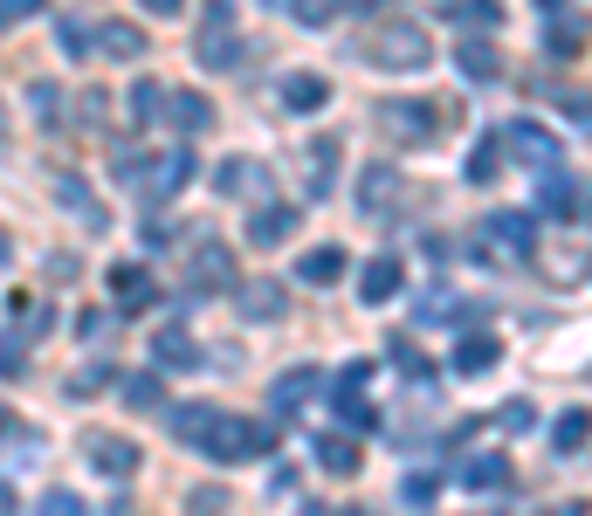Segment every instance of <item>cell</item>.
I'll return each instance as SVG.
<instances>
[{
    "instance_id": "obj_20",
    "label": "cell",
    "mask_w": 592,
    "mask_h": 516,
    "mask_svg": "<svg viewBox=\"0 0 592 516\" xmlns=\"http://www.w3.org/2000/svg\"><path fill=\"white\" fill-rule=\"evenodd\" d=\"M379 117H386V132H400V138H427L434 132V111H421V103H406V97H393Z\"/></svg>"
},
{
    "instance_id": "obj_37",
    "label": "cell",
    "mask_w": 592,
    "mask_h": 516,
    "mask_svg": "<svg viewBox=\"0 0 592 516\" xmlns=\"http://www.w3.org/2000/svg\"><path fill=\"white\" fill-rule=\"evenodd\" d=\"M572 179H545V187H537V206H545V214H572Z\"/></svg>"
},
{
    "instance_id": "obj_52",
    "label": "cell",
    "mask_w": 592,
    "mask_h": 516,
    "mask_svg": "<svg viewBox=\"0 0 592 516\" xmlns=\"http://www.w3.org/2000/svg\"><path fill=\"white\" fill-rule=\"evenodd\" d=\"M0 145H8V117H0Z\"/></svg>"
},
{
    "instance_id": "obj_44",
    "label": "cell",
    "mask_w": 592,
    "mask_h": 516,
    "mask_svg": "<svg viewBox=\"0 0 592 516\" xmlns=\"http://www.w3.org/2000/svg\"><path fill=\"white\" fill-rule=\"evenodd\" d=\"M56 42H63V56H83V48H90V42H83V21H63Z\"/></svg>"
},
{
    "instance_id": "obj_46",
    "label": "cell",
    "mask_w": 592,
    "mask_h": 516,
    "mask_svg": "<svg viewBox=\"0 0 592 516\" xmlns=\"http://www.w3.org/2000/svg\"><path fill=\"white\" fill-rule=\"evenodd\" d=\"M138 8H145V14H179L187 0H138Z\"/></svg>"
},
{
    "instance_id": "obj_1",
    "label": "cell",
    "mask_w": 592,
    "mask_h": 516,
    "mask_svg": "<svg viewBox=\"0 0 592 516\" xmlns=\"http://www.w3.org/2000/svg\"><path fill=\"white\" fill-rule=\"evenodd\" d=\"M118 179L124 187H138V200H152V206H166V200H179L187 193V179H193V152H132V159L118 166Z\"/></svg>"
},
{
    "instance_id": "obj_15",
    "label": "cell",
    "mask_w": 592,
    "mask_h": 516,
    "mask_svg": "<svg viewBox=\"0 0 592 516\" xmlns=\"http://www.w3.org/2000/svg\"><path fill=\"white\" fill-rule=\"evenodd\" d=\"M303 172H311V200H324L331 172H338V138H311L303 145Z\"/></svg>"
},
{
    "instance_id": "obj_51",
    "label": "cell",
    "mask_w": 592,
    "mask_h": 516,
    "mask_svg": "<svg viewBox=\"0 0 592 516\" xmlns=\"http://www.w3.org/2000/svg\"><path fill=\"white\" fill-rule=\"evenodd\" d=\"M545 516H579V509H545Z\"/></svg>"
},
{
    "instance_id": "obj_4",
    "label": "cell",
    "mask_w": 592,
    "mask_h": 516,
    "mask_svg": "<svg viewBox=\"0 0 592 516\" xmlns=\"http://www.w3.org/2000/svg\"><path fill=\"white\" fill-rule=\"evenodd\" d=\"M193 296H221V290H235V262H227V248L221 242H200L193 248Z\"/></svg>"
},
{
    "instance_id": "obj_6",
    "label": "cell",
    "mask_w": 592,
    "mask_h": 516,
    "mask_svg": "<svg viewBox=\"0 0 592 516\" xmlns=\"http://www.w3.org/2000/svg\"><path fill=\"white\" fill-rule=\"evenodd\" d=\"M90 469L97 475H138V441H124V434H90Z\"/></svg>"
},
{
    "instance_id": "obj_13",
    "label": "cell",
    "mask_w": 592,
    "mask_h": 516,
    "mask_svg": "<svg viewBox=\"0 0 592 516\" xmlns=\"http://www.w3.org/2000/svg\"><path fill=\"white\" fill-rule=\"evenodd\" d=\"M303 400H317V366H297V372H282V379L269 385V406H276V413H297Z\"/></svg>"
},
{
    "instance_id": "obj_28",
    "label": "cell",
    "mask_w": 592,
    "mask_h": 516,
    "mask_svg": "<svg viewBox=\"0 0 592 516\" xmlns=\"http://www.w3.org/2000/svg\"><path fill=\"white\" fill-rule=\"evenodd\" d=\"M496 358H503V345H496V338H469V345L455 351V372H461V379H482L489 366H496Z\"/></svg>"
},
{
    "instance_id": "obj_33",
    "label": "cell",
    "mask_w": 592,
    "mask_h": 516,
    "mask_svg": "<svg viewBox=\"0 0 592 516\" xmlns=\"http://www.w3.org/2000/svg\"><path fill=\"white\" fill-rule=\"evenodd\" d=\"M455 21H469V29H496L503 0H455Z\"/></svg>"
},
{
    "instance_id": "obj_27",
    "label": "cell",
    "mask_w": 592,
    "mask_h": 516,
    "mask_svg": "<svg viewBox=\"0 0 592 516\" xmlns=\"http://www.w3.org/2000/svg\"><path fill=\"white\" fill-rule=\"evenodd\" d=\"M551 441H558V455H579V448L592 441V413H585V406H572V413H558Z\"/></svg>"
},
{
    "instance_id": "obj_29",
    "label": "cell",
    "mask_w": 592,
    "mask_h": 516,
    "mask_svg": "<svg viewBox=\"0 0 592 516\" xmlns=\"http://www.w3.org/2000/svg\"><path fill=\"white\" fill-rule=\"evenodd\" d=\"M317 461H324L331 475H358V441H351V434H324V441H317Z\"/></svg>"
},
{
    "instance_id": "obj_10",
    "label": "cell",
    "mask_w": 592,
    "mask_h": 516,
    "mask_svg": "<svg viewBox=\"0 0 592 516\" xmlns=\"http://www.w3.org/2000/svg\"><path fill=\"white\" fill-rule=\"evenodd\" d=\"M585 42H592V21L585 14H551V29H545V56H585Z\"/></svg>"
},
{
    "instance_id": "obj_24",
    "label": "cell",
    "mask_w": 592,
    "mask_h": 516,
    "mask_svg": "<svg viewBox=\"0 0 592 516\" xmlns=\"http://www.w3.org/2000/svg\"><path fill=\"white\" fill-rule=\"evenodd\" d=\"M461 482L469 489H510V461L503 455H469L461 461Z\"/></svg>"
},
{
    "instance_id": "obj_23",
    "label": "cell",
    "mask_w": 592,
    "mask_h": 516,
    "mask_svg": "<svg viewBox=\"0 0 592 516\" xmlns=\"http://www.w3.org/2000/svg\"><path fill=\"white\" fill-rule=\"evenodd\" d=\"M393 187H400V172L386 166V159L366 166V179H358V206H366V214H386V193H393Z\"/></svg>"
},
{
    "instance_id": "obj_45",
    "label": "cell",
    "mask_w": 592,
    "mask_h": 516,
    "mask_svg": "<svg viewBox=\"0 0 592 516\" xmlns=\"http://www.w3.org/2000/svg\"><path fill=\"white\" fill-rule=\"evenodd\" d=\"M14 372H21V345L0 330V379H14Z\"/></svg>"
},
{
    "instance_id": "obj_47",
    "label": "cell",
    "mask_w": 592,
    "mask_h": 516,
    "mask_svg": "<svg viewBox=\"0 0 592 516\" xmlns=\"http://www.w3.org/2000/svg\"><path fill=\"white\" fill-rule=\"evenodd\" d=\"M14 262V242H8V227H0V269H8Z\"/></svg>"
},
{
    "instance_id": "obj_16",
    "label": "cell",
    "mask_w": 592,
    "mask_h": 516,
    "mask_svg": "<svg viewBox=\"0 0 592 516\" xmlns=\"http://www.w3.org/2000/svg\"><path fill=\"white\" fill-rule=\"evenodd\" d=\"M97 48H104L111 63H138L145 56V35L132 29V21H104V29H97Z\"/></svg>"
},
{
    "instance_id": "obj_48",
    "label": "cell",
    "mask_w": 592,
    "mask_h": 516,
    "mask_svg": "<svg viewBox=\"0 0 592 516\" xmlns=\"http://www.w3.org/2000/svg\"><path fill=\"white\" fill-rule=\"evenodd\" d=\"M0 516H14V489L8 482H0Z\"/></svg>"
},
{
    "instance_id": "obj_54",
    "label": "cell",
    "mask_w": 592,
    "mask_h": 516,
    "mask_svg": "<svg viewBox=\"0 0 592 516\" xmlns=\"http://www.w3.org/2000/svg\"><path fill=\"white\" fill-rule=\"evenodd\" d=\"M345 516H366V509H345Z\"/></svg>"
},
{
    "instance_id": "obj_3",
    "label": "cell",
    "mask_w": 592,
    "mask_h": 516,
    "mask_svg": "<svg viewBox=\"0 0 592 516\" xmlns=\"http://www.w3.org/2000/svg\"><path fill=\"white\" fill-rule=\"evenodd\" d=\"M372 63L379 69H427L434 63V42H427V29H414V21H393V29L379 35Z\"/></svg>"
},
{
    "instance_id": "obj_34",
    "label": "cell",
    "mask_w": 592,
    "mask_h": 516,
    "mask_svg": "<svg viewBox=\"0 0 592 516\" xmlns=\"http://www.w3.org/2000/svg\"><path fill=\"white\" fill-rule=\"evenodd\" d=\"M338 420H345L351 434H366V427H379V413H372V400H358V393H338Z\"/></svg>"
},
{
    "instance_id": "obj_8",
    "label": "cell",
    "mask_w": 592,
    "mask_h": 516,
    "mask_svg": "<svg viewBox=\"0 0 592 516\" xmlns=\"http://www.w3.org/2000/svg\"><path fill=\"white\" fill-rule=\"evenodd\" d=\"M235 303H242V317H255V324L290 317V296H282V282H242V290H235Z\"/></svg>"
},
{
    "instance_id": "obj_36",
    "label": "cell",
    "mask_w": 592,
    "mask_h": 516,
    "mask_svg": "<svg viewBox=\"0 0 592 516\" xmlns=\"http://www.w3.org/2000/svg\"><path fill=\"white\" fill-rule=\"evenodd\" d=\"M124 406H159V379L132 372V379H124Z\"/></svg>"
},
{
    "instance_id": "obj_12",
    "label": "cell",
    "mask_w": 592,
    "mask_h": 516,
    "mask_svg": "<svg viewBox=\"0 0 592 516\" xmlns=\"http://www.w3.org/2000/svg\"><path fill=\"white\" fill-rule=\"evenodd\" d=\"M455 69L469 76V83H496L503 76V48L496 42H455Z\"/></svg>"
},
{
    "instance_id": "obj_19",
    "label": "cell",
    "mask_w": 592,
    "mask_h": 516,
    "mask_svg": "<svg viewBox=\"0 0 592 516\" xmlns=\"http://www.w3.org/2000/svg\"><path fill=\"white\" fill-rule=\"evenodd\" d=\"M214 420H221V413H214V406H200V400H187V406H172V413H166V427L179 434V441H193V448L208 441V427H214Z\"/></svg>"
},
{
    "instance_id": "obj_22",
    "label": "cell",
    "mask_w": 592,
    "mask_h": 516,
    "mask_svg": "<svg viewBox=\"0 0 592 516\" xmlns=\"http://www.w3.org/2000/svg\"><path fill=\"white\" fill-rule=\"evenodd\" d=\"M214 187H221V193H269V172L255 166V159H227V166L214 172Z\"/></svg>"
},
{
    "instance_id": "obj_43",
    "label": "cell",
    "mask_w": 592,
    "mask_h": 516,
    "mask_svg": "<svg viewBox=\"0 0 592 516\" xmlns=\"http://www.w3.org/2000/svg\"><path fill=\"white\" fill-rule=\"evenodd\" d=\"M42 516H83V503L63 496V489H48V496H42Z\"/></svg>"
},
{
    "instance_id": "obj_40",
    "label": "cell",
    "mask_w": 592,
    "mask_h": 516,
    "mask_svg": "<svg viewBox=\"0 0 592 516\" xmlns=\"http://www.w3.org/2000/svg\"><path fill=\"white\" fill-rule=\"evenodd\" d=\"M29 97H35V117H42V124H56V117H63V103H56V83H35Z\"/></svg>"
},
{
    "instance_id": "obj_32",
    "label": "cell",
    "mask_w": 592,
    "mask_h": 516,
    "mask_svg": "<svg viewBox=\"0 0 592 516\" xmlns=\"http://www.w3.org/2000/svg\"><path fill=\"white\" fill-rule=\"evenodd\" d=\"M166 117V90L159 83H132V124L145 132V124H159Z\"/></svg>"
},
{
    "instance_id": "obj_21",
    "label": "cell",
    "mask_w": 592,
    "mask_h": 516,
    "mask_svg": "<svg viewBox=\"0 0 592 516\" xmlns=\"http://www.w3.org/2000/svg\"><path fill=\"white\" fill-rule=\"evenodd\" d=\"M111 296H118L124 310H145V303H152V276H145L138 262H118V269H111Z\"/></svg>"
},
{
    "instance_id": "obj_11",
    "label": "cell",
    "mask_w": 592,
    "mask_h": 516,
    "mask_svg": "<svg viewBox=\"0 0 592 516\" xmlns=\"http://www.w3.org/2000/svg\"><path fill=\"white\" fill-rule=\"evenodd\" d=\"M290 235H297V206H276V200L255 206V221H248V242L255 248H276V242H290Z\"/></svg>"
},
{
    "instance_id": "obj_39",
    "label": "cell",
    "mask_w": 592,
    "mask_h": 516,
    "mask_svg": "<svg viewBox=\"0 0 592 516\" xmlns=\"http://www.w3.org/2000/svg\"><path fill=\"white\" fill-rule=\"evenodd\" d=\"M530 420H537V406H530V400H510V406L496 413V427H503V434H524Z\"/></svg>"
},
{
    "instance_id": "obj_18",
    "label": "cell",
    "mask_w": 592,
    "mask_h": 516,
    "mask_svg": "<svg viewBox=\"0 0 592 516\" xmlns=\"http://www.w3.org/2000/svg\"><path fill=\"white\" fill-rule=\"evenodd\" d=\"M56 200H63V206H69V214L83 221V227H104V206H97V193H90L76 172H63V179H56Z\"/></svg>"
},
{
    "instance_id": "obj_17",
    "label": "cell",
    "mask_w": 592,
    "mask_h": 516,
    "mask_svg": "<svg viewBox=\"0 0 592 516\" xmlns=\"http://www.w3.org/2000/svg\"><path fill=\"white\" fill-rule=\"evenodd\" d=\"M345 262H351L345 248H311V255H303V262H297V276L311 282V290H331V282L345 276Z\"/></svg>"
},
{
    "instance_id": "obj_42",
    "label": "cell",
    "mask_w": 592,
    "mask_h": 516,
    "mask_svg": "<svg viewBox=\"0 0 592 516\" xmlns=\"http://www.w3.org/2000/svg\"><path fill=\"white\" fill-rule=\"evenodd\" d=\"M366 379H372V366H366V358H351V366L338 372V393H366Z\"/></svg>"
},
{
    "instance_id": "obj_26",
    "label": "cell",
    "mask_w": 592,
    "mask_h": 516,
    "mask_svg": "<svg viewBox=\"0 0 592 516\" xmlns=\"http://www.w3.org/2000/svg\"><path fill=\"white\" fill-rule=\"evenodd\" d=\"M152 358H159V366H193V358H200V345H193L179 324H166L159 338H152Z\"/></svg>"
},
{
    "instance_id": "obj_35",
    "label": "cell",
    "mask_w": 592,
    "mask_h": 516,
    "mask_svg": "<svg viewBox=\"0 0 592 516\" xmlns=\"http://www.w3.org/2000/svg\"><path fill=\"white\" fill-rule=\"evenodd\" d=\"M345 0H290V14L303 21V29H324V21H338Z\"/></svg>"
},
{
    "instance_id": "obj_9",
    "label": "cell",
    "mask_w": 592,
    "mask_h": 516,
    "mask_svg": "<svg viewBox=\"0 0 592 516\" xmlns=\"http://www.w3.org/2000/svg\"><path fill=\"white\" fill-rule=\"evenodd\" d=\"M400 282H406L400 255H372V262L358 269V296H366V303H386V296H400Z\"/></svg>"
},
{
    "instance_id": "obj_31",
    "label": "cell",
    "mask_w": 592,
    "mask_h": 516,
    "mask_svg": "<svg viewBox=\"0 0 592 516\" xmlns=\"http://www.w3.org/2000/svg\"><path fill=\"white\" fill-rule=\"evenodd\" d=\"M496 172H503V132H489V138L476 145V159H469V179H476V187H489Z\"/></svg>"
},
{
    "instance_id": "obj_41",
    "label": "cell",
    "mask_w": 592,
    "mask_h": 516,
    "mask_svg": "<svg viewBox=\"0 0 592 516\" xmlns=\"http://www.w3.org/2000/svg\"><path fill=\"white\" fill-rule=\"evenodd\" d=\"M386 351H393V358H400V366H406V372H414V379H427V358L414 351V338H393V345H386Z\"/></svg>"
},
{
    "instance_id": "obj_5",
    "label": "cell",
    "mask_w": 592,
    "mask_h": 516,
    "mask_svg": "<svg viewBox=\"0 0 592 516\" xmlns=\"http://www.w3.org/2000/svg\"><path fill=\"white\" fill-rule=\"evenodd\" d=\"M276 97H282V111L311 117V111H324V103H331V83H324L317 69H290V76L276 83Z\"/></svg>"
},
{
    "instance_id": "obj_2",
    "label": "cell",
    "mask_w": 592,
    "mask_h": 516,
    "mask_svg": "<svg viewBox=\"0 0 592 516\" xmlns=\"http://www.w3.org/2000/svg\"><path fill=\"white\" fill-rule=\"evenodd\" d=\"M200 448H208L214 461H248V455H269L276 448V427H263V420H214Z\"/></svg>"
},
{
    "instance_id": "obj_50",
    "label": "cell",
    "mask_w": 592,
    "mask_h": 516,
    "mask_svg": "<svg viewBox=\"0 0 592 516\" xmlns=\"http://www.w3.org/2000/svg\"><path fill=\"white\" fill-rule=\"evenodd\" d=\"M0 427H21V420H14V413H8V406H0Z\"/></svg>"
},
{
    "instance_id": "obj_7",
    "label": "cell",
    "mask_w": 592,
    "mask_h": 516,
    "mask_svg": "<svg viewBox=\"0 0 592 516\" xmlns=\"http://www.w3.org/2000/svg\"><path fill=\"white\" fill-rule=\"evenodd\" d=\"M166 124H172V132H187V138H200L214 124V103L200 90H166Z\"/></svg>"
},
{
    "instance_id": "obj_53",
    "label": "cell",
    "mask_w": 592,
    "mask_h": 516,
    "mask_svg": "<svg viewBox=\"0 0 592 516\" xmlns=\"http://www.w3.org/2000/svg\"><path fill=\"white\" fill-rule=\"evenodd\" d=\"M545 8H551V14H558V8H565V0H545Z\"/></svg>"
},
{
    "instance_id": "obj_30",
    "label": "cell",
    "mask_w": 592,
    "mask_h": 516,
    "mask_svg": "<svg viewBox=\"0 0 592 516\" xmlns=\"http://www.w3.org/2000/svg\"><path fill=\"white\" fill-rule=\"evenodd\" d=\"M200 63H208V69H235L242 63V42L227 35V29H208V35H200Z\"/></svg>"
},
{
    "instance_id": "obj_25",
    "label": "cell",
    "mask_w": 592,
    "mask_h": 516,
    "mask_svg": "<svg viewBox=\"0 0 592 516\" xmlns=\"http://www.w3.org/2000/svg\"><path fill=\"white\" fill-rule=\"evenodd\" d=\"M503 145H517L530 166H551V159H558V145H551L545 132H537V124H510V132H503Z\"/></svg>"
},
{
    "instance_id": "obj_38",
    "label": "cell",
    "mask_w": 592,
    "mask_h": 516,
    "mask_svg": "<svg viewBox=\"0 0 592 516\" xmlns=\"http://www.w3.org/2000/svg\"><path fill=\"white\" fill-rule=\"evenodd\" d=\"M48 0H0V29H21V21H35Z\"/></svg>"
},
{
    "instance_id": "obj_49",
    "label": "cell",
    "mask_w": 592,
    "mask_h": 516,
    "mask_svg": "<svg viewBox=\"0 0 592 516\" xmlns=\"http://www.w3.org/2000/svg\"><path fill=\"white\" fill-rule=\"evenodd\" d=\"M345 8H386V0H345Z\"/></svg>"
},
{
    "instance_id": "obj_14",
    "label": "cell",
    "mask_w": 592,
    "mask_h": 516,
    "mask_svg": "<svg viewBox=\"0 0 592 516\" xmlns=\"http://www.w3.org/2000/svg\"><path fill=\"white\" fill-rule=\"evenodd\" d=\"M482 242H489V248H503V255H517V262H524V255H530V221H524V214H496V221L482 227Z\"/></svg>"
}]
</instances>
